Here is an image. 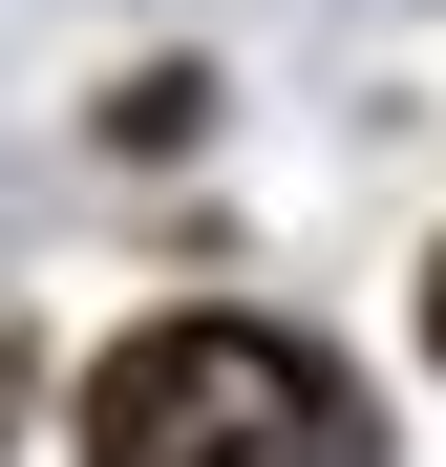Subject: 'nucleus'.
<instances>
[{"mask_svg": "<svg viewBox=\"0 0 446 467\" xmlns=\"http://www.w3.org/2000/svg\"><path fill=\"white\" fill-rule=\"evenodd\" d=\"M86 467H383V425L276 319H149L86 382Z\"/></svg>", "mask_w": 446, "mask_h": 467, "instance_id": "nucleus-1", "label": "nucleus"}, {"mask_svg": "<svg viewBox=\"0 0 446 467\" xmlns=\"http://www.w3.org/2000/svg\"><path fill=\"white\" fill-rule=\"evenodd\" d=\"M425 340H446V255H425Z\"/></svg>", "mask_w": 446, "mask_h": 467, "instance_id": "nucleus-2", "label": "nucleus"}]
</instances>
